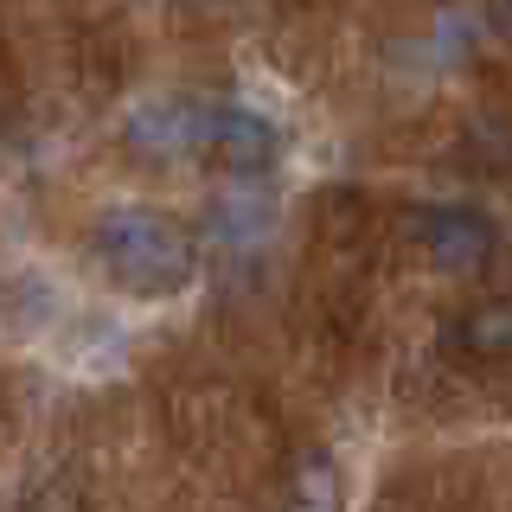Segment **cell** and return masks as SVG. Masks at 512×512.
Instances as JSON below:
<instances>
[{"label": "cell", "mask_w": 512, "mask_h": 512, "mask_svg": "<svg viewBox=\"0 0 512 512\" xmlns=\"http://www.w3.org/2000/svg\"><path fill=\"white\" fill-rule=\"evenodd\" d=\"M442 352L461 365H512V301L487 295V301L455 308L442 327Z\"/></svg>", "instance_id": "5"}, {"label": "cell", "mask_w": 512, "mask_h": 512, "mask_svg": "<svg viewBox=\"0 0 512 512\" xmlns=\"http://www.w3.org/2000/svg\"><path fill=\"white\" fill-rule=\"evenodd\" d=\"M205 160L231 180H263L282 160V128L250 103H212L205 116Z\"/></svg>", "instance_id": "4"}, {"label": "cell", "mask_w": 512, "mask_h": 512, "mask_svg": "<svg viewBox=\"0 0 512 512\" xmlns=\"http://www.w3.org/2000/svg\"><path fill=\"white\" fill-rule=\"evenodd\" d=\"M90 256L122 295L135 301H173L199 276V244L173 212L160 205H109L90 224Z\"/></svg>", "instance_id": "1"}, {"label": "cell", "mask_w": 512, "mask_h": 512, "mask_svg": "<svg viewBox=\"0 0 512 512\" xmlns=\"http://www.w3.org/2000/svg\"><path fill=\"white\" fill-rule=\"evenodd\" d=\"M205 116H212V103H199V96H148V103L128 109L122 141H128V154L148 160V167L205 160Z\"/></svg>", "instance_id": "3"}, {"label": "cell", "mask_w": 512, "mask_h": 512, "mask_svg": "<svg viewBox=\"0 0 512 512\" xmlns=\"http://www.w3.org/2000/svg\"><path fill=\"white\" fill-rule=\"evenodd\" d=\"M416 250L436 276H480V269L500 256V224L493 212H480L468 199H436L416 212Z\"/></svg>", "instance_id": "2"}]
</instances>
